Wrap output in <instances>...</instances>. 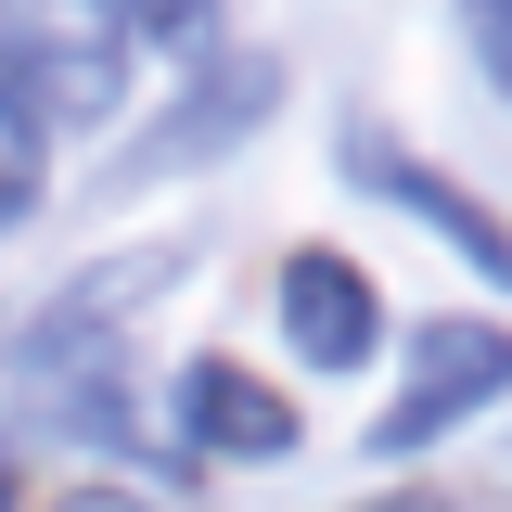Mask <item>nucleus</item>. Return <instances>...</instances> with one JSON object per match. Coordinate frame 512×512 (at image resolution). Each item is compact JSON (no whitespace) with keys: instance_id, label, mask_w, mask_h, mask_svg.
Returning a JSON list of instances; mask_svg holds the SVG:
<instances>
[{"instance_id":"1","label":"nucleus","mask_w":512,"mask_h":512,"mask_svg":"<svg viewBox=\"0 0 512 512\" xmlns=\"http://www.w3.org/2000/svg\"><path fill=\"white\" fill-rule=\"evenodd\" d=\"M0 90L39 128H116V103H128V13L116 0H0Z\"/></svg>"},{"instance_id":"2","label":"nucleus","mask_w":512,"mask_h":512,"mask_svg":"<svg viewBox=\"0 0 512 512\" xmlns=\"http://www.w3.org/2000/svg\"><path fill=\"white\" fill-rule=\"evenodd\" d=\"M333 167L372 192V205H397L410 231H436V244L461 256L487 295H512V231L487 218V192H474V180H448L436 154H410V141H397V128H372V116H346V128H333Z\"/></svg>"},{"instance_id":"3","label":"nucleus","mask_w":512,"mask_h":512,"mask_svg":"<svg viewBox=\"0 0 512 512\" xmlns=\"http://www.w3.org/2000/svg\"><path fill=\"white\" fill-rule=\"evenodd\" d=\"M500 384H512V333H500V320H423V333H410L397 397L372 410V461H410V448L461 436Z\"/></svg>"},{"instance_id":"4","label":"nucleus","mask_w":512,"mask_h":512,"mask_svg":"<svg viewBox=\"0 0 512 512\" xmlns=\"http://www.w3.org/2000/svg\"><path fill=\"white\" fill-rule=\"evenodd\" d=\"M269 103H282V64H269V52L205 64L180 116H154V128H141V141L116 154V192H141V180H180V167H205V154H231L244 128H269Z\"/></svg>"},{"instance_id":"5","label":"nucleus","mask_w":512,"mask_h":512,"mask_svg":"<svg viewBox=\"0 0 512 512\" xmlns=\"http://www.w3.org/2000/svg\"><path fill=\"white\" fill-rule=\"evenodd\" d=\"M269 295H282V346H295L308 372H359L384 346V282L359 256H333V244H295Z\"/></svg>"},{"instance_id":"6","label":"nucleus","mask_w":512,"mask_h":512,"mask_svg":"<svg viewBox=\"0 0 512 512\" xmlns=\"http://www.w3.org/2000/svg\"><path fill=\"white\" fill-rule=\"evenodd\" d=\"M167 397H180V436L218 448V461H282V448L308 436V423H295V397H282V384H256L244 359H180Z\"/></svg>"},{"instance_id":"7","label":"nucleus","mask_w":512,"mask_h":512,"mask_svg":"<svg viewBox=\"0 0 512 512\" xmlns=\"http://www.w3.org/2000/svg\"><path fill=\"white\" fill-rule=\"evenodd\" d=\"M39 180H52V141H39V116H26V103L0 90V231H26Z\"/></svg>"},{"instance_id":"8","label":"nucleus","mask_w":512,"mask_h":512,"mask_svg":"<svg viewBox=\"0 0 512 512\" xmlns=\"http://www.w3.org/2000/svg\"><path fill=\"white\" fill-rule=\"evenodd\" d=\"M461 39H474V64H487V90L512 103V0H461Z\"/></svg>"},{"instance_id":"9","label":"nucleus","mask_w":512,"mask_h":512,"mask_svg":"<svg viewBox=\"0 0 512 512\" xmlns=\"http://www.w3.org/2000/svg\"><path fill=\"white\" fill-rule=\"evenodd\" d=\"M116 13H128V39H167V52H180V39H205L218 0H116Z\"/></svg>"},{"instance_id":"10","label":"nucleus","mask_w":512,"mask_h":512,"mask_svg":"<svg viewBox=\"0 0 512 512\" xmlns=\"http://www.w3.org/2000/svg\"><path fill=\"white\" fill-rule=\"evenodd\" d=\"M52 512H141L128 487H77V500H52Z\"/></svg>"},{"instance_id":"11","label":"nucleus","mask_w":512,"mask_h":512,"mask_svg":"<svg viewBox=\"0 0 512 512\" xmlns=\"http://www.w3.org/2000/svg\"><path fill=\"white\" fill-rule=\"evenodd\" d=\"M0 512H13V461H0Z\"/></svg>"}]
</instances>
